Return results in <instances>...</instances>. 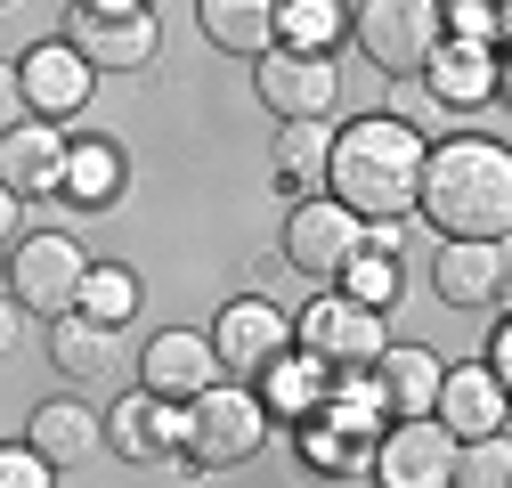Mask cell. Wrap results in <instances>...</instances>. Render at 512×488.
Wrapping results in <instances>:
<instances>
[{
    "label": "cell",
    "mask_w": 512,
    "mask_h": 488,
    "mask_svg": "<svg viewBox=\"0 0 512 488\" xmlns=\"http://www.w3.org/2000/svg\"><path fill=\"white\" fill-rule=\"evenodd\" d=\"M423 147L431 139H415L407 122H391V114H358V122H342L334 131V155H326V188H334V204L342 212H358V220H407L415 212V179H423Z\"/></svg>",
    "instance_id": "cell-1"
},
{
    "label": "cell",
    "mask_w": 512,
    "mask_h": 488,
    "mask_svg": "<svg viewBox=\"0 0 512 488\" xmlns=\"http://www.w3.org/2000/svg\"><path fill=\"white\" fill-rule=\"evenodd\" d=\"M415 212L439 236H488V244H504V228H512V155L496 139H439V147H423Z\"/></svg>",
    "instance_id": "cell-2"
},
{
    "label": "cell",
    "mask_w": 512,
    "mask_h": 488,
    "mask_svg": "<svg viewBox=\"0 0 512 488\" xmlns=\"http://www.w3.org/2000/svg\"><path fill=\"white\" fill-rule=\"evenodd\" d=\"M66 49L90 74H139V66H155L163 25H155L147 0H74L66 9Z\"/></svg>",
    "instance_id": "cell-3"
},
{
    "label": "cell",
    "mask_w": 512,
    "mask_h": 488,
    "mask_svg": "<svg viewBox=\"0 0 512 488\" xmlns=\"http://www.w3.org/2000/svg\"><path fill=\"white\" fill-rule=\"evenodd\" d=\"M179 415H187L179 448L196 464H244V456H261V440H269V407L252 399L244 383H212V391L187 399Z\"/></svg>",
    "instance_id": "cell-4"
},
{
    "label": "cell",
    "mask_w": 512,
    "mask_h": 488,
    "mask_svg": "<svg viewBox=\"0 0 512 488\" xmlns=\"http://www.w3.org/2000/svg\"><path fill=\"white\" fill-rule=\"evenodd\" d=\"M293 342L326 366V375H358V366H374L391 350V326H382V310H366L350 293H317L301 310V326H293Z\"/></svg>",
    "instance_id": "cell-5"
},
{
    "label": "cell",
    "mask_w": 512,
    "mask_h": 488,
    "mask_svg": "<svg viewBox=\"0 0 512 488\" xmlns=\"http://www.w3.org/2000/svg\"><path fill=\"white\" fill-rule=\"evenodd\" d=\"M439 41H447L439 0H366V9H358V49H366L391 82H415V74L431 66Z\"/></svg>",
    "instance_id": "cell-6"
},
{
    "label": "cell",
    "mask_w": 512,
    "mask_h": 488,
    "mask_svg": "<svg viewBox=\"0 0 512 488\" xmlns=\"http://www.w3.org/2000/svg\"><path fill=\"white\" fill-rule=\"evenodd\" d=\"M261 106L277 122H334L342 106V66L326 49H261Z\"/></svg>",
    "instance_id": "cell-7"
},
{
    "label": "cell",
    "mask_w": 512,
    "mask_h": 488,
    "mask_svg": "<svg viewBox=\"0 0 512 488\" xmlns=\"http://www.w3.org/2000/svg\"><path fill=\"white\" fill-rule=\"evenodd\" d=\"M366 253V220L358 212H342L334 196H301L293 204V220H285V261L301 269V277H317V285H342V269Z\"/></svg>",
    "instance_id": "cell-8"
},
{
    "label": "cell",
    "mask_w": 512,
    "mask_h": 488,
    "mask_svg": "<svg viewBox=\"0 0 512 488\" xmlns=\"http://www.w3.org/2000/svg\"><path fill=\"white\" fill-rule=\"evenodd\" d=\"M82 269L90 253L74 236H17V253H9V301L33 318H66L74 310V293H82Z\"/></svg>",
    "instance_id": "cell-9"
},
{
    "label": "cell",
    "mask_w": 512,
    "mask_h": 488,
    "mask_svg": "<svg viewBox=\"0 0 512 488\" xmlns=\"http://www.w3.org/2000/svg\"><path fill=\"white\" fill-rule=\"evenodd\" d=\"M366 464H374L382 488H456V440H447L431 415H407L391 432H374Z\"/></svg>",
    "instance_id": "cell-10"
},
{
    "label": "cell",
    "mask_w": 512,
    "mask_h": 488,
    "mask_svg": "<svg viewBox=\"0 0 512 488\" xmlns=\"http://www.w3.org/2000/svg\"><path fill=\"white\" fill-rule=\"evenodd\" d=\"M139 383H147V399H163V407H187L196 391H212V383H220V350H212V334H196V326H163V334L139 350Z\"/></svg>",
    "instance_id": "cell-11"
},
{
    "label": "cell",
    "mask_w": 512,
    "mask_h": 488,
    "mask_svg": "<svg viewBox=\"0 0 512 488\" xmlns=\"http://www.w3.org/2000/svg\"><path fill=\"white\" fill-rule=\"evenodd\" d=\"M212 350H220V366H236V375H269V366L293 350V318L277 310V301L244 293V301H228V310H220Z\"/></svg>",
    "instance_id": "cell-12"
},
{
    "label": "cell",
    "mask_w": 512,
    "mask_h": 488,
    "mask_svg": "<svg viewBox=\"0 0 512 488\" xmlns=\"http://www.w3.org/2000/svg\"><path fill=\"white\" fill-rule=\"evenodd\" d=\"M431 423L447 440H488L504 432V383L488 375V366H439V399H431Z\"/></svg>",
    "instance_id": "cell-13"
},
{
    "label": "cell",
    "mask_w": 512,
    "mask_h": 488,
    "mask_svg": "<svg viewBox=\"0 0 512 488\" xmlns=\"http://www.w3.org/2000/svg\"><path fill=\"white\" fill-rule=\"evenodd\" d=\"M57 179H66V131L57 122H17V131H0V188L9 196H57Z\"/></svg>",
    "instance_id": "cell-14"
},
{
    "label": "cell",
    "mask_w": 512,
    "mask_h": 488,
    "mask_svg": "<svg viewBox=\"0 0 512 488\" xmlns=\"http://www.w3.org/2000/svg\"><path fill=\"white\" fill-rule=\"evenodd\" d=\"M431 285H439V301H456V310H480V301L504 293V244H488V236H447L439 261H431Z\"/></svg>",
    "instance_id": "cell-15"
},
{
    "label": "cell",
    "mask_w": 512,
    "mask_h": 488,
    "mask_svg": "<svg viewBox=\"0 0 512 488\" xmlns=\"http://www.w3.org/2000/svg\"><path fill=\"white\" fill-rule=\"evenodd\" d=\"M423 90L439 106H480V98L504 90V66H496V49H480V41H439L431 66H423Z\"/></svg>",
    "instance_id": "cell-16"
},
{
    "label": "cell",
    "mask_w": 512,
    "mask_h": 488,
    "mask_svg": "<svg viewBox=\"0 0 512 488\" xmlns=\"http://www.w3.org/2000/svg\"><path fill=\"white\" fill-rule=\"evenodd\" d=\"M17 82H25V98H33V114H41V122H49V114H82V98H90V66H82L66 41L25 49Z\"/></svg>",
    "instance_id": "cell-17"
},
{
    "label": "cell",
    "mask_w": 512,
    "mask_h": 488,
    "mask_svg": "<svg viewBox=\"0 0 512 488\" xmlns=\"http://www.w3.org/2000/svg\"><path fill=\"white\" fill-rule=\"evenodd\" d=\"M49 350H57V366H66L74 383H114L122 366H131V358H122V326H98V318H82V310L57 318Z\"/></svg>",
    "instance_id": "cell-18"
},
{
    "label": "cell",
    "mask_w": 512,
    "mask_h": 488,
    "mask_svg": "<svg viewBox=\"0 0 512 488\" xmlns=\"http://www.w3.org/2000/svg\"><path fill=\"white\" fill-rule=\"evenodd\" d=\"M106 440V423L82 407V399H49V407H33V423H25V448L57 472V464H82L90 448Z\"/></svg>",
    "instance_id": "cell-19"
},
{
    "label": "cell",
    "mask_w": 512,
    "mask_h": 488,
    "mask_svg": "<svg viewBox=\"0 0 512 488\" xmlns=\"http://www.w3.org/2000/svg\"><path fill=\"white\" fill-rule=\"evenodd\" d=\"M374 399L391 407V423L431 415V399H439V358H431V350H415V342L382 350V358H374Z\"/></svg>",
    "instance_id": "cell-20"
},
{
    "label": "cell",
    "mask_w": 512,
    "mask_h": 488,
    "mask_svg": "<svg viewBox=\"0 0 512 488\" xmlns=\"http://www.w3.org/2000/svg\"><path fill=\"white\" fill-rule=\"evenodd\" d=\"M277 9L285 0H196V25H204L212 49L261 57V49H277Z\"/></svg>",
    "instance_id": "cell-21"
},
{
    "label": "cell",
    "mask_w": 512,
    "mask_h": 488,
    "mask_svg": "<svg viewBox=\"0 0 512 488\" xmlns=\"http://www.w3.org/2000/svg\"><path fill=\"white\" fill-rule=\"evenodd\" d=\"M187 432V415L179 407H163V399H122L114 415H106V448H122V456H131V464H147V456H163L171 440Z\"/></svg>",
    "instance_id": "cell-22"
},
{
    "label": "cell",
    "mask_w": 512,
    "mask_h": 488,
    "mask_svg": "<svg viewBox=\"0 0 512 488\" xmlns=\"http://www.w3.org/2000/svg\"><path fill=\"white\" fill-rule=\"evenodd\" d=\"M326 155H334V122H277V188L285 196L326 188Z\"/></svg>",
    "instance_id": "cell-23"
},
{
    "label": "cell",
    "mask_w": 512,
    "mask_h": 488,
    "mask_svg": "<svg viewBox=\"0 0 512 488\" xmlns=\"http://www.w3.org/2000/svg\"><path fill=\"white\" fill-rule=\"evenodd\" d=\"M57 196H74V204H114V196H122V155H114L106 139H74Z\"/></svg>",
    "instance_id": "cell-24"
},
{
    "label": "cell",
    "mask_w": 512,
    "mask_h": 488,
    "mask_svg": "<svg viewBox=\"0 0 512 488\" xmlns=\"http://www.w3.org/2000/svg\"><path fill=\"white\" fill-rule=\"evenodd\" d=\"M74 310H82V318H98V326H122V318L139 310V277H131V269L90 261V269H82V293H74Z\"/></svg>",
    "instance_id": "cell-25"
},
{
    "label": "cell",
    "mask_w": 512,
    "mask_h": 488,
    "mask_svg": "<svg viewBox=\"0 0 512 488\" xmlns=\"http://www.w3.org/2000/svg\"><path fill=\"white\" fill-rule=\"evenodd\" d=\"M326 391H334V375H326V366H317L309 350L269 366V407H285V415H309V407L326 399Z\"/></svg>",
    "instance_id": "cell-26"
},
{
    "label": "cell",
    "mask_w": 512,
    "mask_h": 488,
    "mask_svg": "<svg viewBox=\"0 0 512 488\" xmlns=\"http://www.w3.org/2000/svg\"><path fill=\"white\" fill-rule=\"evenodd\" d=\"M326 33H342V0H285L277 9V49H317Z\"/></svg>",
    "instance_id": "cell-27"
},
{
    "label": "cell",
    "mask_w": 512,
    "mask_h": 488,
    "mask_svg": "<svg viewBox=\"0 0 512 488\" xmlns=\"http://www.w3.org/2000/svg\"><path fill=\"white\" fill-rule=\"evenodd\" d=\"M456 488H512V440H504V432L464 440V448H456Z\"/></svg>",
    "instance_id": "cell-28"
},
{
    "label": "cell",
    "mask_w": 512,
    "mask_h": 488,
    "mask_svg": "<svg viewBox=\"0 0 512 488\" xmlns=\"http://www.w3.org/2000/svg\"><path fill=\"white\" fill-rule=\"evenodd\" d=\"M342 285H350V301H366V310H391V293H399V261L366 244V253L342 269Z\"/></svg>",
    "instance_id": "cell-29"
},
{
    "label": "cell",
    "mask_w": 512,
    "mask_h": 488,
    "mask_svg": "<svg viewBox=\"0 0 512 488\" xmlns=\"http://www.w3.org/2000/svg\"><path fill=\"white\" fill-rule=\"evenodd\" d=\"M439 25H456V41L496 49L504 41V0H439Z\"/></svg>",
    "instance_id": "cell-30"
},
{
    "label": "cell",
    "mask_w": 512,
    "mask_h": 488,
    "mask_svg": "<svg viewBox=\"0 0 512 488\" xmlns=\"http://www.w3.org/2000/svg\"><path fill=\"white\" fill-rule=\"evenodd\" d=\"M391 122H407L415 139H431L439 122H447V106H439V98L423 90V74H415V82H391Z\"/></svg>",
    "instance_id": "cell-31"
},
{
    "label": "cell",
    "mask_w": 512,
    "mask_h": 488,
    "mask_svg": "<svg viewBox=\"0 0 512 488\" xmlns=\"http://www.w3.org/2000/svg\"><path fill=\"white\" fill-rule=\"evenodd\" d=\"M358 440H366V432H342V423H309V464H317V472H358V464H366Z\"/></svg>",
    "instance_id": "cell-32"
},
{
    "label": "cell",
    "mask_w": 512,
    "mask_h": 488,
    "mask_svg": "<svg viewBox=\"0 0 512 488\" xmlns=\"http://www.w3.org/2000/svg\"><path fill=\"white\" fill-rule=\"evenodd\" d=\"M0 488H49V464L33 448H0Z\"/></svg>",
    "instance_id": "cell-33"
},
{
    "label": "cell",
    "mask_w": 512,
    "mask_h": 488,
    "mask_svg": "<svg viewBox=\"0 0 512 488\" xmlns=\"http://www.w3.org/2000/svg\"><path fill=\"white\" fill-rule=\"evenodd\" d=\"M17 122H33V98H25L17 66H0V131H17Z\"/></svg>",
    "instance_id": "cell-34"
},
{
    "label": "cell",
    "mask_w": 512,
    "mask_h": 488,
    "mask_svg": "<svg viewBox=\"0 0 512 488\" xmlns=\"http://www.w3.org/2000/svg\"><path fill=\"white\" fill-rule=\"evenodd\" d=\"M25 342V310H9V293H0V358Z\"/></svg>",
    "instance_id": "cell-35"
},
{
    "label": "cell",
    "mask_w": 512,
    "mask_h": 488,
    "mask_svg": "<svg viewBox=\"0 0 512 488\" xmlns=\"http://www.w3.org/2000/svg\"><path fill=\"white\" fill-rule=\"evenodd\" d=\"M488 375H496V383L512 375V326H496V342H488Z\"/></svg>",
    "instance_id": "cell-36"
},
{
    "label": "cell",
    "mask_w": 512,
    "mask_h": 488,
    "mask_svg": "<svg viewBox=\"0 0 512 488\" xmlns=\"http://www.w3.org/2000/svg\"><path fill=\"white\" fill-rule=\"evenodd\" d=\"M17 204H25V196H9V188H0V244H17Z\"/></svg>",
    "instance_id": "cell-37"
}]
</instances>
